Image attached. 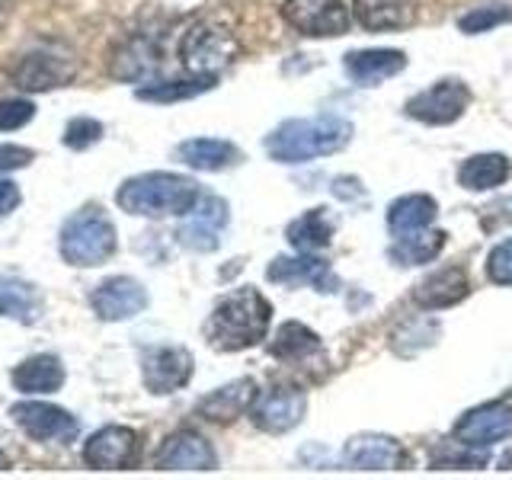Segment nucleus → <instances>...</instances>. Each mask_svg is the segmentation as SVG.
Segmentation results:
<instances>
[{
  "label": "nucleus",
  "mask_w": 512,
  "mask_h": 480,
  "mask_svg": "<svg viewBox=\"0 0 512 480\" xmlns=\"http://www.w3.org/2000/svg\"><path fill=\"white\" fill-rule=\"evenodd\" d=\"M272 324V304L253 285L224 295L205 320V340L218 352H244L266 340Z\"/></svg>",
  "instance_id": "nucleus-1"
},
{
  "label": "nucleus",
  "mask_w": 512,
  "mask_h": 480,
  "mask_svg": "<svg viewBox=\"0 0 512 480\" xmlns=\"http://www.w3.org/2000/svg\"><path fill=\"white\" fill-rule=\"evenodd\" d=\"M352 141V122L343 116H324L314 119H288L279 128H272L266 138V154L276 164H308L317 157L340 154Z\"/></svg>",
  "instance_id": "nucleus-2"
},
{
  "label": "nucleus",
  "mask_w": 512,
  "mask_h": 480,
  "mask_svg": "<svg viewBox=\"0 0 512 480\" xmlns=\"http://www.w3.org/2000/svg\"><path fill=\"white\" fill-rule=\"evenodd\" d=\"M122 212L141 218H170L186 215L199 202V183L180 173H141L125 180L116 192Z\"/></svg>",
  "instance_id": "nucleus-3"
},
{
  "label": "nucleus",
  "mask_w": 512,
  "mask_h": 480,
  "mask_svg": "<svg viewBox=\"0 0 512 480\" xmlns=\"http://www.w3.org/2000/svg\"><path fill=\"white\" fill-rule=\"evenodd\" d=\"M116 244H119L116 224H112L109 215L96 205H87V208H80L77 215H71L64 221L61 237H58L64 263L84 266V269L106 263L109 256L116 253Z\"/></svg>",
  "instance_id": "nucleus-4"
},
{
  "label": "nucleus",
  "mask_w": 512,
  "mask_h": 480,
  "mask_svg": "<svg viewBox=\"0 0 512 480\" xmlns=\"http://www.w3.org/2000/svg\"><path fill=\"white\" fill-rule=\"evenodd\" d=\"M237 55V42L218 23H196L180 42V61L189 74L196 77H218Z\"/></svg>",
  "instance_id": "nucleus-5"
},
{
  "label": "nucleus",
  "mask_w": 512,
  "mask_h": 480,
  "mask_svg": "<svg viewBox=\"0 0 512 480\" xmlns=\"http://www.w3.org/2000/svg\"><path fill=\"white\" fill-rule=\"evenodd\" d=\"M468 106H471L468 84L458 77H445V80H436L429 90L410 96L404 112L423 125H452L468 112Z\"/></svg>",
  "instance_id": "nucleus-6"
},
{
  "label": "nucleus",
  "mask_w": 512,
  "mask_h": 480,
  "mask_svg": "<svg viewBox=\"0 0 512 480\" xmlns=\"http://www.w3.org/2000/svg\"><path fill=\"white\" fill-rule=\"evenodd\" d=\"M13 423L36 442H61L68 445L80 436V420L64 407L45 404V400H20L10 407Z\"/></svg>",
  "instance_id": "nucleus-7"
},
{
  "label": "nucleus",
  "mask_w": 512,
  "mask_h": 480,
  "mask_svg": "<svg viewBox=\"0 0 512 480\" xmlns=\"http://www.w3.org/2000/svg\"><path fill=\"white\" fill-rule=\"evenodd\" d=\"M282 20L301 36L330 39L349 29V7L343 0H285Z\"/></svg>",
  "instance_id": "nucleus-8"
},
{
  "label": "nucleus",
  "mask_w": 512,
  "mask_h": 480,
  "mask_svg": "<svg viewBox=\"0 0 512 480\" xmlns=\"http://www.w3.org/2000/svg\"><path fill=\"white\" fill-rule=\"evenodd\" d=\"M304 413H308V394L292 388V384H276V388L260 391L256 404L250 407V420L256 429L282 436L304 420Z\"/></svg>",
  "instance_id": "nucleus-9"
},
{
  "label": "nucleus",
  "mask_w": 512,
  "mask_h": 480,
  "mask_svg": "<svg viewBox=\"0 0 512 480\" xmlns=\"http://www.w3.org/2000/svg\"><path fill=\"white\" fill-rule=\"evenodd\" d=\"M196 359L183 346H154L141 352V378L151 394H173L189 384Z\"/></svg>",
  "instance_id": "nucleus-10"
},
{
  "label": "nucleus",
  "mask_w": 512,
  "mask_h": 480,
  "mask_svg": "<svg viewBox=\"0 0 512 480\" xmlns=\"http://www.w3.org/2000/svg\"><path fill=\"white\" fill-rule=\"evenodd\" d=\"M141 442L128 426H103L84 442V461L96 471H125L138 464Z\"/></svg>",
  "instance_id": "nucleus-11"
},
{
  "label": "nucleus",
  "mask_w": 512,
  "mask_h": 480,
  "mask_svg": "<svg viewBox=\"0 0 512 480\" xmlns=\"http://www.w3.org/2000/svg\"><path fill=\"white\" fill-rule=\"evenodd\" d=\"M228 202L218 196H199V202L186 212L180 224V244L196 253H212L221 247V234L228 228Z\"/></svg>",
  "instance_id": "nucleus-12"
},
{
  "label": "nucleus",
  "mask_w": 512,
  "mask_h": 480,
  "mask_svg": "<svg viewBox=\"0 0 512 480\" xmlns=\"http://www.w3.org/2000/svg\"><path fill=\"white\" fill-rule=\"evenodd\" d=\"M90 308L100 320H109V324H116V320H132L148 308V288H144L138 279L112 276L93 288Z\"/></svg>",
  "instance_id": "nucleus-13"
},
{
  "label": "nucleus",
  "mask_w": 512,
  "mask_h": 480,
  "mask_svg": "<svg viewBox=\"0 0 512 480\" xmlns=\"http://www.w3.org/2000/svg\"><path fill=\"white\" fill-rule=\"evenodd\" d=\"M512 436V410L506 404H480L455 423V442L464 448H490Z\"/></svg>",
  "instance_id": "nucleus-14"
},
{
  "label": "nucleus",
  "mask_w": 512,
  "mask_h": 480,
  "mask_svg": "<svg viewBox=\"0 0 512 480\" xmlns=\"http://www.w3.org/2000/svg\"><path fill=\"white\" fill-rule=\"evenodd\" d=\"M269 282H279V285H311L317 292L333 295L340 292V279L333 276V269L327 260H317L314 253H301V256H276L269 263Z\"/></svg>",
  "instance_id": "nucleus-15"
},
{
  "label": "nucleus",
  "mask_w": 512,
  "mask_h": 480,
  "mask_svg": "<svg viewBox=\"0 0 512 480\" xmlns=\"http://www.w3.org/2000/svg\"><path fill=\"white\" fill-rule=\"evenodd\" d=\"M154 464L160 471H212L218 464V455L205 436L192 429H180L160 445Z\"/></svg>",
  "instance_id": "nucleus-16"
},
{
  "label": "nucleus",
  "mask_w": 512,
  "mask_h": 480,
  "mask_svg": "<svg viewBox=\"0 0 512 480\" xmlns=\"http://www.w3.org/2000/svg\"><path fill=\"white\" fill-rule=\"evenodd\" d=\"M343 458L349 468H356V471H397L407 464L404 445L391 436H381V432L352 436L343 448Z\"/></svg>",
  "instance_id": "nucleus-17"
},
{
  "label": "nucleus",
  "mask_w": 512,
  "mask_h": 480,
  "mask_svg": "<svg viewBox=\"0 0 512 480\" xmlns=\"http://www.w3.org/2000/svg\"><path fill=\"white\" fill-rule=\"evenodd\" d=\"M343 68H346L352 84L381 87L384 80L397 77L407 68V55L400 52V48H359V52L346 55Z\"/></svg>",
  "instance_id": "nucleus-18"
},
{
  "label": "nucleus",
  "mask_w": 512,
  "mask_h": 480,
  "mask_svg": "<svg viewBox=\"0 0 512 480\" xmlns=\"http://www.w3.org/2000/svg\"><path fill=\"white\" fill-rule=\"evenodd\" d=\"M256 397H260V384L253 378H237L231 384H224V388L212 391L208 397H202L196 404V413L208 423H234L237 416L250 413Z\"/></svg>",
  "instance_id": "nucleus-19"
},
{
  "label": "nucleus",
  "mask_w": 512,
  "mask_h": 480,
  "mask_svg": "<svg viewBox=\"0 0 512 480\" xmlns=\"http://www.w3.org/2000/svg\"><path fill=\"white\" fill-rule=\"evenodd\" d=\"M471 295V276L468 269L461 266H448L426 276L420 285H416L413 301L420 304L423 311H442V308H452V304L464 301Z\"/></svg>",
  "instance_id": "nucleus-20"
},
{
  "label": "nucleus",
  "mask_w": 512,
  "mask_h": 480,
  "mask_svg": "<svg viewBox=\"0 0 512 480\" xmlns=\"http://www.w3.org/2000/svg\"><path fill=\"white\" fill-rule=\"evenodd\" d=\"M74 77V64L68 58H55V55H26L20 64L13 68V84L29 93H42V90H55L64 87Z\"/></svg>",
  "instance_id": "nucleus-21"
},
{
  "label": "nucleus",
  "mask_w": 512,
  "mask_h": 480,
  "mask_svg": "<svg viewBox=\"0 0 512 480\" xmlns=\"http://www.w3.org/2000/svg\"><path fill=\"white\" fill-rule=\"evenodd\" d=\"M176 157L183 160L186 167L192 170H202V173H218V170H228L234 164L244 160L237 144L224 141V138H189L176 148Z\"/></svg>",
  "instance_id": "nucleus-22"
},
{
  "label": "nucleus",
  "mask_w": 512,
  "mask_h": 480,
  "mask_svg": "<svg viewBox=\"0 0 512 480\" xmlns=\"http://www.w3.org/2000/svg\"><path fill=\"white\" fill-rule=\"evenodd\" d=\"M439 205L426 192H410V196H400L388 205V228L394 237L426 231L432 221H436Z\"/></svg>",
  "instance_id": "nucleus-23"
},
{
  "label": "nucleus",
  "mask_w": 512,
  "mask_h": 480,
  "mask_svg": "<svg viewBox=\"0 0 512 480\" xmlns=\"http://www.w3.org/2000/svg\"><path fill=\"white\" fill-rule=\"evenodd\" d=\"M64 384V365L58 356H32L13 368V388L23 394H52Z\"/></svg>",
  "instance_id": "nucleus-24"
},
{
  "label": "nucleus",
  "mask_w": 512,
  "mask_h": 480,
  "mask_svg": "<svg viewBox=\"0 0 512 480\" xmlns=\"http://www.w3.org/2000/svg\"><path fill=\"white\" fill-rule=\"evenodd\" d=\"M512 176L506 154H474L458 167V186L468 192H490Z\"/></svg>",
  "instance_id": "nucleus-25"
},
{
  "label": "nucleus",
  "mask_w": 512,
  "mask_h": 480,
  "mask_svg": "<svg viewBox=\"0 0 512 480\" xmlns=\"http://www.w3.org/2000/svg\"><path fill=\"white\" fill-rule=\"evenodd\" d=\"M333 231H336V224L327 215V208H311V212H304L301 218L288 224L285 237L298 253H317L333 244Z\"/></svg>",
  "instance_id": "nucleus-26"
},
{
  "label": "nucleus",
  "mask_w": 512,
  "mask_h": 480,
  "mask_svg": "<svg viewBox=\"0 0 512 480\" xmlns=\"http://www.w3.org/2000/svg\"><path fill=\"white\" fill-rule=\"evenodd\" d=\"M352 10H356V20L372 32L404 29L416 16L413 0H356Z\"/></svg>",
  "instance_id": "nucleus-27"
},
{
  "label": "nucleus",
  "mask_w": 512,
  "mask_h": 480,
  "mask_svg": "<svg viewBox=\"0 0 512 480\" xmlns=\"http://www.w3.org/2000/svg\"><path fill=\"white\" fill-rule=\"evenodd\" d=\"M0 317L16 324H36L42 317V295L23 279H0Z\"/></svg>",
  "instance_id": "nucleus-28"
},
{
  "label": "nucleus",
  "mask_w": 512,
  "mask_h": 480,
  "mask_svg": "<svg viewBox=\"0 0 512 480\" xmlns=\"http://www.w3.org/2000/svg\"><path fill=\"white\" fill-rule=\"evenodd\" d=\"M317 352H320V336L304 324H298V320L282 324L269 343V356H276L282 362H308Z\"/></svg>",
  "instance_id": "nucleus-29"
},
{
  "label": "nucleus",
  "mask_w": 512,
  "mask_h": 480,
  "mask_svg": "<svg viewBox=\"0 0 512 480\" xmlns=\"http://www.w3.org/2000/svg\"><path fill=\"white\" fill-rule=\"evenodd\" d=\"M445 231H416V234H404L394 237V244L388 250L391 263L397 266H420V263H432L445 247Z\"/></svg>",
  "instance_id": "nucleus-30"
},
{
  "label": "nucleus",
  "mask_w": 512,
  "mask_h": 480,
  "mask_svg": "<svg viewBox=\"0 0 512 480\" xmlns=\"http://www.w3.org/2000/svg\"><path fill=\"white\" fill-rule=\"evenodd\" d=\"M157 48L148 39H132L125 42L116 58H112V77L119 80H144L157 71Z\"/></svg>",
  "instance_id": "nucleus-31"
},
{
  "label": "nucleus",
  "mask_w": 512,
  "mask_h": 480,
  "mask_svg": "<svg viewBox=\"0 0 512 480\" xmlns=\"http://www.w3.org/2000/svg\"><path fill=\"white\" fill-rule=\"evenodd\" d=\"M218 77H196L189 74L186 80H164V84H148L141 87L135 96L144 103H180V100H192V96H199L205 90L215 87Z\"/></svg>",
  "instance_id": "nucleus-32"
},
{
  "label": "nucleus",
  "mask_w": 512,
  "mask_h": 480,
  "mask_svg": "<svg viewBox=\"0 0 512 480\" xmlns=\"http://www.w3.org/2000/svg\"><path fill=\"white\" fill-rule=\"evenodd\" d=\"M506 23H512L509 4H484V7H474L464 16H458V29L464 36H484V32H493Z\"/></svg>",
  "instance_id": "nucleus-33"
},
{
  "label": "nucleus",
  "mask_w": 512,
  "mask_h": 480,
  "mask_svg": "<svg viewBox=\"0 0 512 480\" xmlns=\"http://www.w3.org/2000/svg\"><path fill=\"white\" fill-rule=\"evenodd\" d=\"M100 138H103V122L87 119V116L71 119L68 128H64V144H68L71 151H87Z\"/></svg>",
  "instance_id": "nucleus-34"
},
{
  "label": "nucleus",
  "mask_w": 512,
  "mask_h": 480,
  "mask_svg": "<svg viewBox=\"0 0 512 480\" xmlns=\"http://www.w3.org/2000/svg\"><path fill=\"white\" fill-rule=\"evenodd\" d=\"M36 119V106L29 100H0V132H16Z\"/></svg>",
  "instance_id": "nucleus-35"
},
{
  "label": "nucleus",
  "mask_w": 512,
  "mask_h": 480,
  "mask_svg": "<svg viewBox=\"0 0 512 480\" xmlns=\"http://www.w3.org/2000/svg\"><path fill=\"white\" fill-rule=\"evenodd\" d=\"M487 279L496 285H512V240L496 244L487 256Z\"/></svg>",
  "instance_id": "nucleus-36"
},
{
  "label": "nucleus",
  "mask_w": 512,
  "mask_h": 480,
  "mask_svg": "<svg viewBox=\"0 0 512 480\" xmlns=\"http://www.w3.org/2000/svg\"><path fill=\"white\" fill-rule=\"evenodd\" d=\"M32 157H36V154H32L29 148H20V144H0V173L29 167Z\"/></svg>",
  "instance_id": "nucleus-37"
},
{
  "label": "nucleus",
  "mask_w": 512,
  "mask_h": 480,
  "mask_svg": "<svg viewBox=\"0 0 512 480\" xmlns=\"http://www.w3.org/2000/svg\"><path fill=\"white\" fill-rule=\"evenodd\" d=\"M20 186L10 183V180H0V218H7L10 212H16V205H20Z\"/></svg>",
  "instance_id": "nucleus-38"
},
{
  "label": "nucleus",
  "mask_w": 512,
  "mask_h": 480,
  "mask_svg": "<svg viewBox=\"0 0 512 480\" xmlns=\"http://www.w3.org/2000/svg\"><path fill=\"white\" fill-rule=\"evenodd\" d=\"M10 468V461H7V455L4 452H0V471H7Z\"/></svg>",
  "instance_id": "nucleus-39"
}]
</instances>
